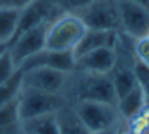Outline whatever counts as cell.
Masks as SVG:
<instances>
[{
  "label": "cell",
  "mask_w": 149,
  "mask_h": 134,
  "mask_svg": "<svg viewBox=\"0 0 149 134\" xmlns=\"http://www.w3.org/2000/svg\"><path fill=\"white\" fill-rule=\"evenodd\" d=\"M146 38H148V40H149V32H148V35H146Z\"/></svg>",
  "instance_id": "28"
},
{
  "label": "cell",
  "mask_w": 149,
  "mask_h": 134,
  "mask_svg": "<svg viewBox=\"0 0 149 134\" xmlns=\"http://www.w3.org/2000/svg\"><path fill=\"white\" fill-rule=\"evenodd\" d=\"M91 134H117V128H112V129H104V131H98V133H91Z\"/></svg>",
  "instance_id": "25"
},
{
  "label": "cell",
  "mask_w": 149,
  "mask_h": 134,
  "mask_svg": "<svg viewBox=\"0 0 149 134\" xmlns=\"http://www.w3.org/2000/svg\"><path fill=\"white\" fill-rule=\"evenodd\" d=\"M77 83L74 86L75 101H96L104 104H117V96L111 80V73H88L79 72Z\"/></svg>",
  "instance_id": "3"
},
{
  "label": "cell",
  "mask_w": 149,
  "mask_h": 134,
  "mask_svg": "<svg viewBox=\"0 0 149 134\" xmlns=\"http://www.w3.org/2000/svg\"><path fill=\"white\" fill-rule=\"evenodd\" d=\"M32 67H50L61 72L74 73L75 72V56L74 51H52L43 48L37 54L26 61L19 70H27Z\"/></svg>",
  "instance_id": "11"
},
{
  "label": "cell",
  "mask_w": 149,
  "mask_h": 134,
  "mask_svg": "<svg viewBox=\"0 0 149 134\" xmlns=\"http://www.w3.org/2000/svg\"><path fill=\"white\" fill-rule=\"evenodd\" d=\"M148 105L146 101V94L141 85H138L136 88H133L130 93H127L125 96H122L120 99H117V112H119L120 118L123 120H132L138 113H141Z\"/></svg>",
  "instance_id": "13"
},
{
  "label": "cell",
  "mask_w": 149,
  "mask_h": 134,
  "mask_svg": "<svg viewBox=\"0 0 149 134\" xmlns=\"http://www.w3.org/2000/svg\"><path fill=\"white\" fill-rule=\"evenodd\" d=\"M119 62L117 48L103 46L75 57V72L111 73Z\"/></svg>",
  "instance_id": "10"
},
{
  "label": "cell",
  "mask_w": 149,
  "mask_h": 134,
  "mask_svg": "<svg viewBox=\"0 0 149 134\" xmlns=\"http://www.w3.org/2000/svg\"><path fill=\"white\" fill-rule=\"evenodd\" d=\"M53 2L61 13H75L77 15L95 0H53Z\"/></svg>",
  "instance_id": "21"
},
{
  "label": "cell",
  "mask_w": 149,
  "mask_h": 134,
  "mask_svg": "<svg viewBox=\"0 0 149 134\" xmlns=\"http://www.w3.org/2000/svg\"><path fill=\"white\" fill-rule=\"evenodd\" d=\"M21 133H23V126H21V118L19 113H18L16 101L2 105L0 107V134H21Z\"/></svg>",
  "instance_id": "17"
},
{
  "label": "cell",
  "mask_w": 149,
  "mask_h": 134,
  "mask_svg": "<svg viewBox=\"0 0 149 134\" xmlns=\"http://www.w3.org/2000/svg\"><path fill=\"white\" fill-rule=\"evenodd\" d=\"M16 72H18V67L15 64L13 57L10 56V53L5 51L3 54H0V85L8 82Z\"/></svg>",
  "instance_id": "20"
},
{
  "label": "cell",
  "mask_w": 149,
  "mask_h": 134,
  "mask_svg": "<svg viewBox=\"0 0 149 134\" xmlns=\"http://www.w3.org/2000/svg\"><path fill=\"white\" fill-rule=\"evenodd\" d=\"M21 10L0 6V43H11L16 34Z\"/></svg>",
  "instance_id": "18"
},
{
  "label": "cell",
  "mask_w": 149,
  "mask_h": 134,
  "mask_svg": "<svg viewBox=\"0 0 149 134\" xmlns=\"http://www.w3.org/2000/svg\"><path fill=\"white\" fill-rule=\"evenodd\" d=\"M59 15H61V11L56 8L53 0H32L29 5L21 10L15 37L19 35L21 32L36 27V26L47 24V22L53 21Z\"/></svg>",
  "instance_id": "9"
},
{
  "label": "cell",
  "mask_w": 149,
  "mask_h": 134,
  "mask_svg": "<svg viewBox=\"0 0 149 134\" xmlns=\"http://www.w3.org/2000/svg\"><path fill=\"white\" fill-rule=\"evenodd\" d=\"M111 80H112L117 99H120L122 96H125L127 93H130L133 88H136L139 85L132 67H127V66L119 67V62H117L116 69L111 72Z\"/></svg>",
  "instance_id": "15"
},
{
  "label": "cell",
  "mask_w": 149,
  "mask_h": 134,
  "mask_svg": "<svg viewBox=\"0 0 149 134\" xmlns=\"http://www.w3.org/2000/svg\"><path fill=\"white\" fill-rule=\"evenodd\" d=\"M85 32L87 26L75 13H61L48 22L45 48L52 51H74Z\"/></svg>",
  "instance_id": "1"
},
{
  "label": "cell",
  "mask_w": 149,
  "mask_h": 134,
  "mask_svg": "<svg viewBox=\"0 0 149 134\" xmlns=\"http://www.w3.org/2000/svg\"><path fill=\"white\" fill-rule=\"evenodd\" d=\"M132 69H133V72H135L136 80H138L139 85L141 86L148 85L149 83V66L148 64H144L143 61H139V59H135Z\"/></svg>",
  "instance_id": "22"
},
{
  "label": "cell",
  "mask_w": 149,
  "mask_h": 134,
  "mask_svg": "<svg viewBox=\"0 0 149 134\" xmlns=\"http://www.w3.org/2000/svg\"><path fill=\"white\" fill-rule=\"evenodd\" d=\"M47 24H40L36 27L29 29V30L21 32L19 35L11 40L8 53L13 57L16 67L19 69L29 57H32L34 54H37L39 51H42L45 48V35H47Z\"/></svg>",
  "instance_id": "8"
},
{
  "label": "cell",
  "mask_w": 149,
  "mask_h": 134,
  "mask_svg": "<svg viewBox=\"0 0 149 134\" xmlns=\"http://www.w3.org/2000/svg\"><path fill=\"white\" fill-rule=\"evenodd\" d=\"M122 32L138 40L149 32V8L135 0H117Z\"/></svg>",
  "instance_id": "7"
},
{
  "label": "cell",
  "mask_w": 149,
  "mask_h": 134,
  "mask_svg": "<svg viewBox=\"0 0 149 134\" xmlns=\"http://www.w3.org/2000/svg\"><path fill=\"white\" fill-rule=\"evenodd\" d=\"M21 88H23V73L18 69V72L15 73L8 82L0 85V107L8 104V102L16 101Z\"/></svg>",
  "instance_id": "19"
},
{
  "label": "cell",
  "mask_w": 149,
  "mask_h": 134,
  "mask_svg": "<svg viewBox=\"0 0 149 134\" xmlns=\"http://www.w3.org/2000/svg\"><path fill=\"white\" fill-rule=\"evenodd\" d=\"M10 48V43H0V54H3L5 51H8Z\"/></svg>",
  "instance_id": "26"
},
{
  "label": "cell",
  "mask_w": 149,
  "mask_h": 134,
  "mask_svg": "<svg viewBox=\"0 0 149 134\" xmlns=\"http://www.w3.org/2000/svg\"><path fill=\"white\" fill-rule=\"evenodd\" d=\"M21 73H23V88H32L52 94H63L69 86L72 75L50 67H32L27 70H21Z\"/></svg>",
  "instance_id": "6"
},
{
  "label": "cell",
  "mask_w": 149,
  "mask_h": 134,
  "mask_svg": "<svg viewBox=\"0 0 149 134\" xmlns=\"http://www.w3.org/2000/svg\"><path fill=\"white\" fill-rule=\"evenodd\" d=\"M135 2H138V3H141L143 6H148L149 8V0H135Z\"/></svg>",
  "instance_id": "27"
},
{
  "label": "cell",
  "mask_w": 149,
  "mask_h": 134,
  "mask_svg": "<svg viewBox=\"0 0 149 134\" xmlns=\"http://www.w3.org/2000/svg\"><path fill=\"white\" fill-rule=\"evenodd\" d=\"M16 104L21 121H26L42 115L56 113L66 105V99L63 94H52L32 88H21Z\"/></svg>",
  "instance_id": "2"
},
{
  "label": "cell",
  "mask_w": 149,
  "mask_h": 134,
  "mask_svg": "<svg viewBox=\"0 0 149 134\" xmlns=\"http://www.w3.org/2000/svg\"><path fill=\"white\" fill-rule=\"evenodd\" d=\"M119 34L120 32H116V30L87 29L84 37L80 38L77 46L74 48V56L79 57V56H82V54L88 53V51L96 50V48H103V46L117 48L119 46Z\"/></svg>",
  "instance_id": "12"
},
{
  "label": "cell",
  "mask_w": 149,
  "mask_h": 134,
  "mask_svg": "<svg viewBox=\"0 0 149 134\" xmlns=\"http://www.w3.org/2000/svg\"><path fill=\"white\" fill-rule=\"evenodd\" d=\"M0 2H2V0H0Z\"/></svg>",
  "instance_id": "30"
},
{
  "label": "cell",
  "mask_w": 149,
  "mask_h": 134,
  "mask_svg": "<svg viewBox=\"0 0 149 134\" xmlns=\"http://www.w3.org/2000/svg\"><path fill=\"white\" fill-rule=\"evenodd\" d=\"M24 134H59V124L56 113H48L32 120L21 121Z\"/></svg>",
  "instance_id": "16"
},
{
  "label": "cell",
  "mask_w": 149,
  "mask_h": 134,
  "mask_svg": "<svg viewBox=\"0 0 149 134\" xmlns=\"http://www.w3.org/2000/svg\"><path fill=\"white\" fill-rule=\"evenodd\" d=\"M21 134H24V133H21Z\"/></svg>",
  "instance_id": "29"
},
{
  "label": "cell",
  "mask_w": 149,
  "mask_h": 134,
  "mask_svg": "<svg viewBox=\"0 0 149 134\" xmlns=\"http://www.w3.org/2000/svg\"><path fill=\"white\" fill-rule=\"evenodd\" d=\"M72 107L77 117L82 120V123L91 133L117 128V123L120 120L117 107L112 104H104V102L96 101H75Z\"/></svg>",
  "instance_id": "4"
},
{
  "label": "cell",
  "mask_w": 149,
  "mask_h": 134,
  "mask_svg": "<svg viewBox=\"0 0 149 134\" xmlns=\"http://www.w3.org/2000/svg\"><path fill=\"white\" fill-rule=\"evenodd\" d=\"M135 56L136 59L143 61L144 64H148L149 66V40L146 37L143 38H138V40H135Z\"/></svg>",
  "instance_id": "23"
},
{
  "label": "cell",
  "mask_w": 149,
  "mask_h": 134,
  "mask_svg": "<svg viewBox=\"0 0 149 134\" xmlns=\"http://www.w3.org/2000/svg\"><path fill=\"white\" fill-rule=\"evenodd\" d=\"M56 118L59 124V134H91V131L77 117L74 107L71 108L64 105L56 112Z\"/></svg>",
  "instance_id": "14"
},
{
  "label": "cell",
  "mask_w": 149,
  "mask_h": 134,
  "mask_svg": "<svg viewBox=\"0 0 149 134\" xmlns=\"http://www.w3.org/2000/svg\"><path fill=\"white\" fill-rule=\"evenodd\" d=\"M87 29L122 32L117 0H95L87 8L77 13Z\"/></svg>",
  "instance_id": "5"
},
{
  "label": "cell",
  "mask_w": 149,
  "mask_h": 134,
  "mask_svg": "<svg viewBox=\"0 0 149 134\" xmlns=\"http://www.w3.org/2000/svg\"><path fill=\"white\" fill-rule=\"evenodd\" d=\"M32 0H2L0 6H8V8H15V10H23L24 6H27Z\"/></svg>",
  "instance_id": "24"
}]
</instances>
